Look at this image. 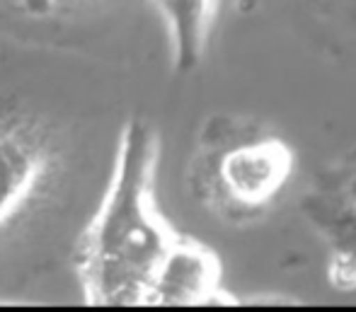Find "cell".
Masks as SVG:
<instances>
[{"label":"cell","mask_w":356,"mask_h":312,"mask_svg":"<svg viewBox=\"0 0 356 312\" xmlns=\"http://www.w3.org/2000/svg\"><path fill=\"white\" fill-rule=\"evenodd\" d=\"M160 136L145 119L122 126L112 170L75 245L80 295L95 308H150L155 281L179 233L158 204Z\"/></svg>","instance_id":"cell-1"},{"label":"cell","mask_w":356,"mask_h":312,"mask_svg":"<svg viewBox=\"0 0 356 312\" xmlns=\"http://www.w3.org/2000/svg\"><path fill=\"white\" fill-rule=\"evenodd\" d=\"M296 155L282 136L252 119L211 117L204 122L189 160L192 196L230 225L259 220L282 196Z\"/></svg>","instance_id":"cell-2"},{"label":"cell","mask_w":356,"mask_h":312,"mask_svg":"<svg viewBox=\"0 0 356 312\" xmlns=\"http://www.w3.org/2000/svg\"><path fill=\"white\" fill-rule=\"evenodd\" d=\"M204 305H240L223 286L218 254L204 243L179 235L158 281L150 308H204Z\"/></svg>","instance_id":"cell-5"},{"label":"cell","mask_w":356,"mask_h":312,"mask_svg":"<svg viewBox=\"0 0 356 312\" xmlns=\"http://www.w3.org/2000/svg\"><path fill=\"white\" fill-rule=\"evenodd\" d=\"M150 5L165 27L175 70H194L209 49L218 0H150Z\"/></svg>","instance_id":"cell-6"},{"label":"cell","mask_w":356,"mask_h":312,"mask_svg":"<svg viewBox=\"0 0 356 312\" xmlns=\"http://www.w3.org/2000/svg\"><path fill=\"white\" fill-rule=\"evenodd\" d=\"M37 3H49V0H37Z\"/></svg>","instance_id":"cell-7"},{"label":"cell","mask_w":356,"mask_h":312,"mask_svg":"<svg viewBox=\"0 0 356 312\" xmlns=\"http://www.w3.org/2000/svg\"><path fill=\"white\" fill-rule=\"evenodd\" d=\"M305 220L327 247V281L337 293L356 290V145L320 170L300 201Z\"/></svg>","instance_id":"cell-4"},{"label":"cell","mask_w":356,"mask_h":312,"mask_svg":"<svg viewBox=\"0 0 356 312\" xmlns=\"http://www.w3.org/2000/svg\"><path fill=\"white\" fill-rule=\"evenodd\" d=\"M61 160V138L51 122L0 102V235L56 182Z\"/></svg>","instance_id":"cell-3"}]
</instances>
